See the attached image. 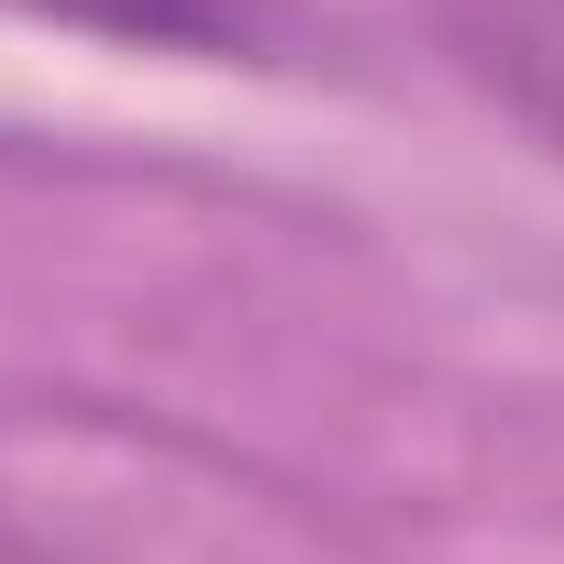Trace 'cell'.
Segmentation results:
<instances>
[{"label":"cell","mask_w":564,"mask_h":564,"mask_svg":"<svg viewBox=\"0 0 564 564\" xmlns=\"http://www.w3.org/2000/svg\"><path fill=\"white\" fill-rule=\"evenodd\" d=\"M465 67L542 133L564 144V0H443Z\"/></svg>","instance_id":"cell-1"},{"label":"cell","mask_w":564,"mask_h":564,"mask_svg":"<svg viewBox=\"0 0 564 564\" xmlns=\"http://www.w3.org/2000/svg\"><path fill=\"white\" fill-rule=\"evenodd\" d=\"M34 12H78V23H111L144 45H243L254 34L243 0H34Z\"/></svg>","instance_id":"cell-2"},{"label":"cell","mask_w":564,"mask_h":564,"mask_svg":"<svg viewBox=\"0 0 564 564\" xmlns=\"http://www.w3.org/2000/svg\"><path fill=\"white\" fill-rule=\"evenodd\" d=\"M0 564H45V553H23V542H0Z\"/></svg>","instance_id":"cell-3"}]
</instances>
